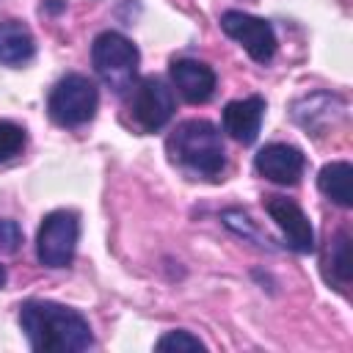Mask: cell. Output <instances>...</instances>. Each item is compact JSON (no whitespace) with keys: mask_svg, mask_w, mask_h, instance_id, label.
<instances>
[{"mask_svg":"<svg viewBox=\"0 0 353 353\" xmlns=\"http://www.w3.org/2000/svg\"><path fill=\"white\" fill-rule=\"evenodd\" d=\"M19 325L39 353H80L94 345L88 320L55 301H25L19 306Z\"/></svg>","mask_w":353,"mask_h":353,"instance_id":"cell-1","label":"cell"},{"mask_svg":"<svg viewBox=\"0 0 353 353\" xmlns=\"http://www.w3.org/2000/svg\"><path fill=\"white\" fill-rule=\"evenodd\" d=\"M168 157L174 165L188 171L190 176H207L215 179L226 165L223 141L215 124L204 119H188L182 121L165 141Z\"/></svg>","mask_w":353,"mask_h":353,"instance_id":"cell-2","label":"cell"},{"mask_svg":"<svg viewBox=\"0 0 353 353\" xmlns=\"http://www.w3.org/2000/svg\"><path fill=\"white\" fill-rule=\"evenodd\" d=\"M91 63L105 85H110L116 94H124L127 88L135 85L141 55L127 36L116 30H105L91 44Z\"/></svg>","mask_w":353,"mask_h":353,"instance_id":"cell-3","label":"cell"},{"mask_svg":"<svg viewBox=\"0 0 353 353\" xmlns=\"http://www.w3.org/2000/svg\"><path fill=\"white\" fill-rule=\"evenodd\" d=\"M97 105H99L97 85L85 74L61 77L47 97L50 119L61 127H80V124L91 121L97 113Z\"/></svg>","mask_w":353,"mask_h":353,"instance_id":"cell-4","label":"cell"},{"mask_svg":"<svg viewBox=\"0 0 353 353\" xmlns=\"http://www.w3.org/2000/svg\"><path fill=\"white\" fill-rule=\"evenodd\" d=\"M80 237V218L72 210H52L44 215L36 234V256L44 268L58 270L72 265Z\"/></svg>","mask_w":353,"mask_h":353,"instance_id":"cell-5","label":"cell"},{"mask_svg":"<svg viewBox=\"0 0 353 353\" xmlns=\"http://www.w3.org/2000/svg\"><path fill=\"white\" fill-rule=\"evenodd\" d=\"M130 113L143 132H154L174 116V91L160 77H143L132 85Z\"/></svg>","mask_w":353,"mask_h":353,"instance_id":"cell-6","label":"cell"},{"mask_svg":"<svg viewBox=\"0 0 353 353\" xmlns=\"http://www.w3.org/2000/svg\"><path fill=\"white\" fill-rule=\"evenodd\" d=\"M221 28L256 63H268L276 55V33H273V25L268 19L245 14V11H223L221 14Z\"/></svg>","mask_w":353,"mask_h":353,"instance_id":"cell-7","label":"cell"},{"mask_svg":"<svg viewBox=\"0 0 353 353\" xmlns=\"http://www.w3.org/2000/svg\"><path fill=\"white\" fill-rule=\"evenodd\" d=\"M265 210L276 221V226L281 229V234L292 251H298V254L314 251V229H312L306 212L295 201H290L284 196H270L265 201Z\"/></svg>","mask_w":353,"mask_h":353,"instance_id":"cell-8","label":"cell"},{"mask_svg":"<svg viewBox=\"0 0 353 353\" xmlns=\"http://www.w3.org/2000/svg\"><path fill=\"white\" fill-rule=\"evenodd\" d=\"M254 165H256V171L268 182L295 185L303 176L306 157H303V152L298 146H290V143H268V146H262L256 152Z\"/></svg>","mask_w":353,"mask_h":353,"instance_id":"cell-9","label":"cell"},{"mask_svg":"<svg viewBox=\"0 0 353 353\" xmlns=\"http://www.w3.org/2000/svg\"><path fill=\"white\" fill-rule=\"evenodd\" d=\"M171 83L190 105H204L215 94V72L210 63L196 58H176L171 61Z\"/></svg>","mask_w":353,"mask_h":353,"instance_id":"cell-10","label":"cell"},{"mask_svg":"<svg viewBox=\"0 0 353 353\" xmlns=\"http://www.w3.org/2000/svg\"><path fill=\"white\" fill-rule=\"evenodd\" d=\"M265 116V99L262 97H245L234 99L223 108V130L237 141V143H254L262 127Z\"/></svg>","mask_w":353,"mask_h":353,"instance_id":"cell-11","label":"cell"},{"mask_svg":"<svg viewBox=\"0 0 353 353\" xmlns=\"http://www.w3.org/2000/svg\"><path fill=\"white\" fill-rule=\"evenodd\" d=\"M36 55V41L28 25L19 19H3L0 22V63L6 66H22Z\"/></svg>","mask_w":353,"mask_h":353,"instance_id":"cell-12","label":"cell"},{"mask_svg":"<svg viewBox=\"0 0 353 353\" xmlns=\"http://www.w3.org/2000/svg\"><path fill=\"white\" fill-rule=\"evenodd\" d=\"M317 188L334 204L350 207L353 204V165L345 163V160H336V163L323 165L320 174H317Z\"/></svg>","mask_w":353,"mask_h":353,"instance_id":"cell-13","label":"cell"},{"mask_svg":"<svg viewBox=\"0 0 353 353\" xmlns=\"http://www.w3.org/2000/svg\"><path fill=\"white\" fill-rule=\"evenodd\" d=\"M323 265H325V279L334 281L339 290H345V287L350 284L353 259H350V237H347V232H339V234L331 240Z\"/></svg>","mask_w":353,"mask_h":353,"instance_id":"cell-14","label":"cell"},{"mask_svg":"<svg viewBox=\"0 0 353 353\" xmlns=\"http://www.w3.org/2000/svg\"><path fill=\"white\" fill-rule=\"evenodd\" d=\"M25 146V130L14 121H0V160H11Z\"/></svg>","mask_w":353,"mask_h":353,"instance_id":"cell-15","label":"cell"},{"mask_svg":"<svg viewBox=\"0 0 353 353\" xmlns=\"http://www.w3.org/2000/svg\"><path fill=\"white\" fill-rule=\"evenodd\" d=\"M154 347L157 350H176V353L179 350H207V345L199 336H193L190 331H171V334L160 336Z\"/></svg>","mask_w":353,"mask_h":353,"instance_id":"cell-16","label":"cell"},{"mask_svg":"<svg viewBox=\"0 0 353 353\" xmlns=\"http://www.w3.org/2000/svg\"><path fill=\"white\" fill-rule=\"evenodd\" d=\"M221 218H223V223H226L229 229H234L237 234H243V237H248V240H256V245H265V240L259 237V232L254 229V223H251V218H248L245 212H240V210H226Z\"/></svg>","mask_w":353,"mask_h":353,"instance_id":"cell-17","label":"cell"},{"mask_svg":"<svg viewBox=\"0 0 353 353\" xmlns=\"http://www.w3.org/2000/svg\"><path fill=\"white\" fill-rule=\"evenodd\" d=\"M22 245V229L11 218H0V251L14 254Z\"/></svg>","mask_w":353,"mask_h":353,"instance_id":"cell-18","label":"cell"},{"mask_svg":"<svg viewBox=\"0 0 353 353\" xmlns=\"http://www.w3.org/2000/svg\"><path fill=\"white\" fill-rule=\"evenodd\" d=\"M6 284V270H3V265H0V287Z\"/></svg>","mask_w":353,"mask_h":353,"instance_id":"cell-19","label":"cell"}]
</instances>
